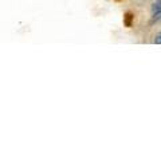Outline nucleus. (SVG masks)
Instances as JSON below:
<instances>
[{
    "label": "nucleus",
    "mask_w": 161,
    "mask_h": 161,
    "mask_svg": "<svg viewBox=\"0 0 161 161\" xmlns=\"http://www.w3.org/2000/svg\"><path fill=\"white\" fill-rule=\"evenodd\" d=\"M132 20H133V15L132 14H126V15H125V26H126V27L132 26Z\"/></svg>",
    "instance_id": "nucleus-1"
},
{
    "label": "nucleus",
    "mask_w": 161,
    "mask_h": 161,
    "mask_svg": "<svg viewBox=\"0 0 161 161\" xmlns=\"http://www.w3.org/2000/svg\"><path fill=\"white\" fill-rule=\"evenodd\" d=\"M154 43L156 44H161V31L154 35Z\"/></svg>",
    "instance_id": "nucleus-2"
}]
</instances>
